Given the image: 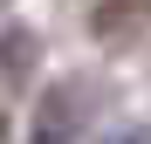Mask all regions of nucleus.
Returning a JSON list of instances; mask_svg holds the SVG:
<instances>
[{
  "label": "nucleus",
  "instance_id": "2",
  "mask_svg": "<svg viewBox=\"0 0 151 144\" xmlns=\"http://www.w3.org/2000/svg\"><path fill=\"white\" fill-rule=\"evenodd\" d=\"M117 144H144V130H124V137H117Z\"/></svg>",
  "mask_w": 151,
  "mask_h": 144
},
{
  "label": "nucleus",
  "instance_id": "1",
  "mask_svg": "<svg viewBox=\"0 0 151 144\" xmlns=\"http://www.w3.org/2000/svg\"><path fill=\"white\" fill-rule=\"evenodd\" d=\"M76 137H83V89L55 82L41 96V110H35V137L28 144H76Z\"/></svg>",
  "mask_w": 151,
  "mask_h": 144
}]
</instances>
